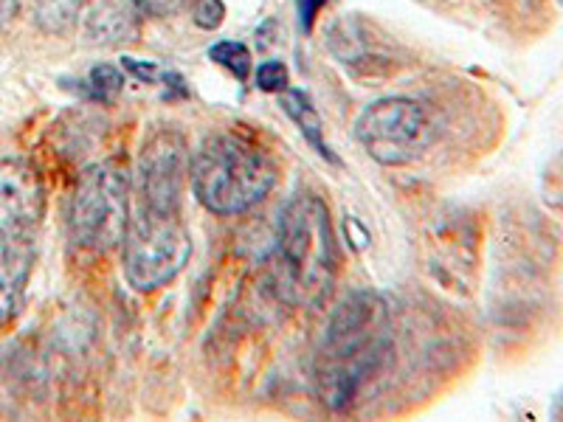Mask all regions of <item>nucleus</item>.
I'll return each instance as SVG.
<instances>
[{
  "instance_id": "obj_13",
  "label": "nucleus",
  "mask_w": 563,
  "mask_h": 422,
  "mask_svg": "<svg viewBox=\"0 0 563 422\" xmlns=\"http://www.w3.org/2000/svg\"><path fill=\"white\" fill-rule=\"evenodd\" d=\"M209 57H211V63L223 65L231 77H238L240 82H243V79H249L251 52L245 48L243 43H234V40H220V43H214L209 48Z\"/></svg>"
},
{
  "instance_id": "obj_6",
  "label": "nucleus",
  "mask_w": 563,
  "mask_h": 422,
  "mask_svg": "<svg viewBox=\"0 0 563 422\" xmlns=\"http://www.w3.org/2000/svg\"><path fill=\"white\" fill-rule=\"evenodd\" d=\"M355 138L372 160L384 167H406L429 153L437 141V122L420 102L406 97L366 104L355 122Z\"/></svg>"
},
{
  "instance_id": "obj_16",
  "label": "nucleus",
  "mask_w": 563,
  "mask_h": 422,
  "mask_svg": "<svg viewBox=\"0 0 563 422\" xmlns=\"http://www.w3.org/2000/svg\"><path fill=\"white\" fill-rule=\"evenodd\" d=\"M184 3L186 0H133L139 14H147V18H169V14L180 12Z\"/></svg>"
},
{
  "instance_id": "obj_10",
  "label": "nucleus",
  "mask_w": 563,
  "mask_h": 422,
  "mask_svg": "<svg viewBox=\"0 0 563 422\" xmlns=\"http://www.w3.org/2000/svg\"><path fill=\"white\" fill-rule=\"evenodd\" d=\"M85 34L97 45H122L139 34V9L133 0H97L85 18Z\"/></svg>"
},
{
  "instance_id": "obj_4",
  "label": "nucleus",
  "mask_w": 563,
  "mask_h": 422,
  "mask_svg": "<svg viewBox=\"0 0 563 422\" xmlns=\"http://www.w3.org/2000/svg\"><path fill=\"white\" fill-rule=\"evenodd\" d=\"M130 225V175L122 164L104 160L85 169L70 198L68 229L74 245L108 254L122 245Z\"/></svg>"
},
{
  "instance_id": "obj_17",
  "label": "nucleus",
  "mask_w": 563,
  "mask_h": 422,
  "mask_svg": "<svg viewBox=\"0 0 563 422\" xmlns=\"http://www.w3.org/2000/svg\"><path fill=\"white\" fill-rule=\"evenodd\" d=\"M124 70H128L130 77H135L139 82H158L164 74H161V68L155 63H141V59H133V57H124L122 59Z\"/></svg>"
},
{
  "instance_id": "obj_2",
  "label": "nucleus",
  "mask_w": 563,
  "mask_h": 422,
  "mask_svg": "<svg viewBox=\"0 0 563 422\" xmlns=\"http://www.w3.org/2000/svg\"><path fill=\"white\" fill-rule=\"evenodd\" d=\"M339 270L333 220L324 200L296 195L276 229V285L294 304H321Z\"/></svg>"
},
{
  "instance_id": "obj_18",
  "label": "nucleus",
  "mask_w": 563,
  "mask_h": 422,
  "mask_svg": "<svg viewBox=\"0 0 563 422\" xmlns=\"http://www.w3.org/2000/svg\"><path fill=\"white\" fill-rule=\"evenodd\" d=\"M327 0H299V20H301V29H313V20H316V12H319L321 7H324Z\"/></svg>"
},
{
  "instance_id": "obj_19",
  "label": "nucleus",
  "mask_w": 563,
  "mask_h": 422,
  "mask_svg": "<svg viewBox=\"0 0 563 422\" xmlns=\"http://www.w3.org/2000/svg\"><path fill=\"white\" fill-rule=\"evenodd\" d=\"M14 9H18V0H0V26L12 18Z\"/></svg>"
},
{
  "instance_id": "obj_7",
  "label": "nucleus",
  "mask_w": 563,
  "mask_h": 422,
  "mask_svg": "<svg viewBox=\"0 0 563 422\" xmlns=\"http://www.w3.org/2000/svg\"><path fill=\"white\" fill-rule=\"evenodd\" d=\"M139 198L144 209L180 211L184 184L189 178V147L173 127L153 130L139 158Z\"/></svg>"
},
{
  "instance_id": "obj_11",
  "label": "nucleus",
  "mask_w": 563,
  "mask_h": 422,
  "mask_svg": "<svg viewBox=\"0 0 563 422\" xmlns=\"http://www.w3.org/2000/svg\"><path fill=\"white\" fill-rule=\"evenodd\" d=\"M282 110L288 113L290 122L299 127V133L305 135V141H308L310 147H313L321 158L330 160V164H335V167H341L339 155L327 147L324 127H321V115L316 113V108H313V102L308 99V93H301V90H294V88H285L282 90Z\"/></svg>"
},
{
  "instance_id": "obj_8",
  "label": "nucleus",
  "mask_w": 563,
  "mask_h": 422,
  "mask_svg": "<svg viewBox=\"0 0 563 422\" xmlns=\"http://www.w3.org/2000/svg\"><path fill=\"white\" fill-rule=\"evenodd\" d=\"M45 189L37 169L23 158L0 160V243H37Z\"/></svg>"
},
{
  "instance_id": "obj_1",
  "label": "nucleus",
  "mask_w": 563,
  "mask_h": 422,
  "mask_svg": "<svg viewBox=\"0 0 563 422\" xmlns=\"http://www.w3.org/2000/svg\"><path fill=\"white\" fill-rule=\"evenodd\" d=\"M391 352L386 301L375 293H352L341 301L316 355V391L321 403L344 411L369 384Z\"/></svg>"
},
{
  "instance_id": "obj_14",
  "label": "nucleus",
  "mask_w": 563,
  "mask_h": 422,
  "mask_svg": "<svg viewBox=\"0 0 563 422\" xmlns=\"http://www.w3.org/2000/svg\"><path fill=\"white\" fill-rule=\"evenodd\" d=\"M288 65L279 63V59H268L256 68V88L265 90V93H282L288 88Z\"/></svg>"
},
{
  "instance_id": "obj_9",
  "label": "nucleus",
  "mask_w": 563,
  "mask_h": 422,
  "mask_svg": "<svg viewBox=\"0 0 563 422\" xmlns=\"http://www.w3.org/2000/svg\"><path fill=\"white\" fill-rule=\"evenodd\" d=\"M37 243H0V330L12 324L26 301Z\"/></svg>"
},
{
  "instance_id": "obj_5",
  "label": "nucleus",
  "mask_w": 563,
  "mask_h": 422,
  "mask_svg": "<svg viewBox=\"0 0 563 422\" xmlns=\"http://www.w3.org/2000/svg\"><path fill=\"white\" fill-rule=\"evenodd\" d=\"M124 245V276L141 293H153L175 279L189 263L192 240L180 211H155L141 206L130 218Z\"/></svg>"
},
{
  "instance_id": "obj_15",
  "label": "nucleus",
  "mask_w": 563,
  "mask_h": 422,
  "mask_svg": "<svg viewBox=\"0 0 563 422\" xmlns=\"http://www.w3.org/2000/svg\"><path fill=\"white\" fill-rule=\"evenodd\" d=\"M192 20L195 26L214 32V29L223 26L225 3L223 0H192Z\"/></svg>"
},
{
  "instance_id": "obj_20",
  "label": "nucleus",
  "mask_w": 563,
  "mask_h": 422,
  "mask_svg": "<svg viewBox=\"0 0 563 422\" xmlns=\"http://www.w3.org/2000/svg\"><path fill=\"white\" fill-rule=\"evenodd\" d=\"M37 3H40V7H43V9H48V7H54L57 0H37Z\"/></svg>"
},
{
  "instance_id": "obj_3",
  "label": "nucleus",
  "mask_w": 563,
  "mask_h": 422,
  "mask_svg": "<svg viewBox=\"0 0 563 422\" xmlns=\"http://www.w3.org/2000/svg\"><path fill=\"white\" fill-rule=\"evenodd\" d=\"M189 184L211 214L234 218L271 195L276 167L265 149L234 133L209 135L189 160Z\"/></svg>"
},
{
  "instance_id": "obj_12",
  "label": "nucleus",
  "mask_w": 563,
  "mask_h": 422,
  "mask_svg": "<svg viewBox=\"0 0 563 422\" xmlns=\"http://www.w3.org/2000/svg\"><path fill=\"white\" fill-rule=\"evenodd\" d=\"M122 88H124L122 70L110 63L97 65V68L88 74V79H85V97L97 99V102H104V104L119 99Z\"/></svg>"
}]
</instances>
